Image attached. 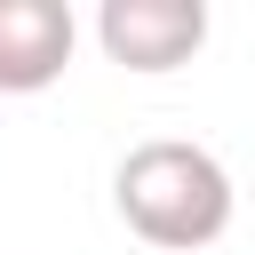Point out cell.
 <instances>
[{"mask_svg": "<svg viewBox=\"0 0 255 255\" xmlns=\"http://www.w3.org/2000/svg\"><path fill=\"white\" fill-rule=\"evenodd\" d=\"M112 207H120V223H128L143 247H159V255H199V247H215V239L231 231L239 191H231V167H223L207 143L151 135V143H135V151L112 167Z\"/></svg>", "mask_w": 255, "mask_h": 255, "instance_id": "1", "label": "cell"}, {"mask_svg": "<svg viewBox=\"0 0 255 255\" xmlns=\"http://www.w3.org/2000/svg\"><path fill=\"white\" fill-rule=\"evenodd\" d=\"M96 48L120 72H175L207 48V0H104L96 8Z\"/></svg>", "mask_w": 255, "mask_h": 255, "instance_id": "2", "label": "cell"}, {"mask_svg": "<svg viewBox=\"0 0 255 255\" xmlns=\"http://www.w3.org/2000/svg\"><path fill=\"white\" fill-rule=\"evenodd\" d=\"M80 16L64 0H0V96H40L72 72Z\"/></svg>", "mask_w": 255, "mask_h": 255, "instance_id": "3", "label": "cell"}]
</instances>
